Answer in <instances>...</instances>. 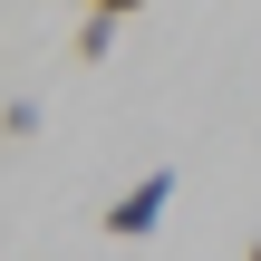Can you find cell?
Returning a JSON list of instances; mask_svg holds the SVG:
<instances>
[{
  "label": "cell",
  "mask_w": 261,
  "mask_h": 261,
  "mask_svg": "<svg viewBox=\"0 0 261 261\" xmlns=\"http://www.w3.org/2000/svg\"><path fill=\"white\" fill-rule=\"evenodd\" d=\"M165 203H174V165H155V174H136V184H126V194H116V203H107L97 223H107L116 242H145V232L165 223Z\"/></svg>",
  "instance_id": "1"
},
{
  "label": "cell",
  "mask_w": 261,
  "mask_h": 261,
  "mask_svg": "<svg viewBox=\"0 0 261 261\" xmlns=\"http://www.w3.org/2000/svg\"><path fill=\"white\" fill-rule=\"evenodd\" d=\"M116 29H126V10L107 0V10H77V58H107L116 48Z\"/></svg>",
  "instance_id": "2"
},
{
  "label": "cell",
  "mask_w": 261,
  "mask_h": 261,
  "mask_svg": "<svg viewBox=\"0 0 261 261\" xmlns=\"http://www.w3.org/2000/svg\"><path fill=\"white\" fill-rule=\"evenodd\" d=\"M252 261H261V232H252Z\"/></svg>",
  "instance_id": "3"
}]
</instances>
